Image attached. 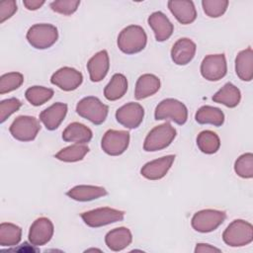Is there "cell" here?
I'll list each match as a JSON object with an SVG mask.
<instances>
[{"label": "cell", "instance_id": "obj_1", "mask_svg": "<svg viewBox=\"0 0 253 253\" xmlns=\"http://www.w3.org/2000/svg\"><path fill=\"white\" fill-rule=\"evenodd\" d=\"M147 36L144 30L137 25H129L122 30L118 36V47L126 54H134L144 49Z\"/></svg>", "mask_w": 253, "mask_h": 253}, {"label": "cell", "instance_id": "obj_2", "mask_svg": "<svg viewBox=\"0 0 253 253\" xmlns=\"http://www.w3.org/2000/svg\"><path fill=\"white\" fill-rule=\"evenodd\" d=\"M224 243L231 247H242L253 240V226L243 219H235L225 228L222 233Z\"/></svg>", "mask_w": 253, "mask_h": 253}, {"label": "cell", "instance_id": "obj_3", "mask_svg": "<svg viewBox=\"0 0 253 253\" xmlns=\"http://www.w3.org/2000/svg\"><path fill=\"white\" fill-rule=\"evenodd\" d=\"M176 137V129L170 123L166 122L153 127L146 135L143 149L148 152L162 150L168 147Z\"/></svg>", "mask_w": 253, "mask_h": 253}, {"label": "cell", "instance_id": "obj_4", "mask_svg": "<svg viewBox=\"0 0 253 253\" xmlns=\"http://www.w3.org/2000/svg\"><path fill=\"white\" fill-rule=\"evenodd\" d=\"M28 42L37 49H46L52 46L58 39V31L50 24H36L27 32Z\"/></svg>", "mask_w": 253, "mask_h": 253}, {"label": "cell", "instance_id": "obj_5", "mask_svg": "<svg viewBox=\"0 0 253 253\" xmlns=\"http://www.w3.org/2000/svg\"><path fill=\"white\" fill-rule=\"evenodd\" d=\"M109 107L94 96H88L81 99L76 105V113L90 121L94 125L103 124L108 116Z\"/></svg>", "mask_w": 253, "mask_h": 253}, {"label": "cell", "instance_id": "obj_6", "mask_svg": "<svg viewBox=\"0 0 253 253\" xmlns=\"http://www.w3.org/2000/svg\"><path fill=\"white\" fill-rule=\"evenodd\" d=\"M154 118L157 121L171 120L177 125H184L188 119L187 107L181 102L173 98L161 101L155 108Z\"/></svg>", "mask_w": 253, "mask_h": 253}, {"label": "cell", "instance_id": "obj_7", "mask_svg": "<svg viewBox=\"0 0 253 253\" xmlns=\"http://www.w3.org/2000/svg\"><path fill=\"white\" fill-rule=\"evenodd\" d=\"M226 218V213L218 210H202L197 211L191 220L192 227L202 233L211 232L215 230Z\"/></svg>", "mask_w": 253, "mask_h": 253}, {"label": "cell", "instance_id": "obj_8", "mask_svg": "<svg viewBox=\"0 0 253 253\" xmlns=\"http://www.w3.org/2000/svg\"><path fill=\"white\" fill-rule=\"evenodd\" d=\"M125 212L113 208H98L85 211L81 214V218L90 227H101L124 219Z\"/></svg>", "mask_w": 253, "mask_h": 253}, {"label": "cell", "instance_id": "obj_9", "mask_svg": "<svg viewBox=\"0 0 253 253\" xmlns=\"http://www.w3.org/2000/svg\"><path fill=\"white\" fill-rule=\"evenodd\" d=\"M41 129L40 122L31 116H19L9 127L12 136L19 141H32Z\"/></svg>", "mask_w": 253, "mask_h": 253}, {"label": "cell", "instance_id": "obj_10", "mask_svg": "<svg viewBox=\"0 0 253 253\" xmlns=\"http://www.w3.org/2000/svg\"><path fill=\"white\" fill-rule=\"evenodd\" d=\"M129 144V133L126 130H107L101 140L103 151L111 156L123 154Z\"/></svg>", "mask_w": 253, "mask_h": 253}, {"label": "cell", "instance_id": "obj_11", "mask_svg": "<svg viewBox=\"0 0 253 253\" xmlns=\"http://www.w3.org/2000/svg\"><path fill=\"white\" fill-rule=\"evenodd\" d=\"M227 65L224 54H209L201 63V74L209 81H218L226 75Z\"/></svg>", "mask_w": 253, "mask_h": 253}, {"label": "cell", "instance_id": "obj_12", "mask_svg": "<svg viewBox=\"0 0 253 253\" xmlns=\"http://www.w3.org/2000/svg\"><path fill=\"white\" fill-rule=\"evenodd\" d=\"M144 117L143 107L134 102L126 103L116 112V120L126 128H136L140 126Z\"/></svg>", "mask_w": 253, "mask_h": 253}, {"label": "cell", "instance_id": "obj_13", "mask_svg": "<svg viewBox=\"0 0 253 253\" xmlns=\"http://www.w3.org/2000/svg\"><path fill=\"white\" fill-rule=\"evenodd\" d=\"M83 81L82 73L73 67L64 66L55 71L51 77V84L63 91H73L77 89Z\"/></svg>", "mask_w": 253, "mask_h": 253}, {"label": "cell", "instance_id": "obj_14", "mask_svg": "<svg viewBox=\"0 0 253 253\" xmlns=\"http://www.w3.org/2000/svg\"><path fill=\"white\" fill-rule=\"evenodd\" d=\"M54 227L51 220L42 216L37 218L29 230V241L34 246H42L49 242L53 235Z\"/></svg>", "mask_w": 253, "mask_h": 253}, {"label": "cell", "instance_id": "obj_15", "mask_svg": "<svg viewBox=\"0 0 253 253\" xmlns=\"http://www.w3.org/2000/svg\"><path fill=\"white\" fill-rule=\"evenodd\" d=\"M175 160V155H166L145 163L140 169V174L148 180L162 179L169 169L171 168Z\"/></svg>", "mask_w": 253, "mask_h": 253}, {"label": "cell", "instance_id": "obj_16", "mask_svg": "<svg viewBox=\"0 0 253 253\" xmlns=\"http://www.w3.org/2000/svg\"><path fill=\"white\" fill-rule=\"evenodd\" d=\"M196 43L188 39H179L171 48V58L177 65H186L192 61L196 54Z\"/></svg>", "mask_w": 253, "mask_h": 253}, {"label": "cell", "instance_id": "obj_17", "mask_svg": "<svg viewBox=\"0 0 253 253\" xmlns=\"http://www.w3.org/2000/svg\"><path fill=\"white\" fill-rule=\"evenodd\" d=\"M147 22L152 29L157 42H165L172 36L174 26L164 13L160 11L153 12L148 17Z\"/></svg>", "mask_w": 253, "mask_h": 253}, {"label": "cell", "instance_id": "obj_18", "mask_svg": "<svg viewBox=\"0 0 253 253\" xmlns=\"http://www.w3.org/2000/svg\"><path fill=\"white\" fill-rule=\"evenodd\" d=\"M110 68L109 54L106 50L95 53L87 62V70L92 82H100L103 80Z\"/></svg>", "mask_w": 253, "mask_h": 253}, {"label": "cell", "instance_id": "obj_19", "mask_svg": "<svg viewBox=\"0 0 253 253\" xmlns=\"http://www.w3.org/2000/svg\"><path fill=\"white\" fill-rule=\"evenodd\" d=\"M167 5L176 20L182 25L192 24L197 18V11L193 1L170 0Z\"/></svg>", "mask_w": 253, "mask_h": 253}, {"label": "cell", "instance_id": "obj_20", "mask_svg": "<svg viewBox=\"0 0 253 253\" xmlns=\"http://www.w3.org/2000/svg\"><path fill=\"white\" fill-rule=\"evenodd\" d=\"M67 114V105L57 102L43 110L40 114V121L44 125L46 129H56Z\"/></svg>", "mask_w": 253, "mask_h": 253}, {"label": "cell", "instance_id": "obj_21", "mask_svg": "<svg viewBox=\"0 0 253 253\" xmlns=\"http://www.w3.org/2000/svg\"><path fill=\"white\" fill-rule=\"evenodd\" d=\"M160 89V79L150 73L142 74L136 81L134 89V98L142 100L154 95Z\"/></svg>", "mask_w": 253, "mask_h": 253}, {"label": "cell", "instance_id": "obj_22", "mask_svg": "<svg viewBox=\"0 0 253 253\" xmlns=\"http://www.w3.org/2000/svg\"><path fill=\"white\" fill-rule=\"evenodd\" d=\"M108 193L105 188L93 185H78L71 188L66 195L77 202H89L106 196Z\"/></svg>", "mask_w": 253, "mask_h": 253}, {"label": "cell", "instance_id": "obj_23", "mask_svg": "<svg viewBox=\"0 0 253 253\" xmlns=\"http://www.w3.org/2000/svg\"><path fill=\"white\" fill-rule=\"evenodd\" d=\"M132 241V234L126 227H117L109 231L105 236V242L112 251H121L126 248Z\"/></svg>", "mask_w": 253, "mask_h": 253}, {"label": "cell", "instance_id": "obj_24", "mask_svg": "<svg viewBox=\"0 0 253 253\" xmlns=\"http://www.w3.org/2000/svg\"><path fill=\"white\" fill-rule=\"evenodd\" d=\"M235 72L242 81H251L253 78V50L247 47L239 51L235 58Z\"/></svg>", "mask_w": 253, "mask_h": 253}, {"label": "cell", "instance_id": "obj_25", "mask_svg": "<svg viewBox=\"0 0 253 253\" xmlns=\"http://www.w3.org/2000/svg\"><path fill=\"white\" fill-rule=\"evenodd\" d=\"M92 130L83 124L74 122L69 124L62 132V139L67 142L85 144L92 139Z\"/></svg>", "mask_w": 253, "mask_h": 253}, {"label": "cell", "instance_id": "obj_26", "mask_svg": "<svg viewBox=\"0 0 253 253\" xmlns=\"http://www.w3.org/2000/svg\"><path fill=\"white\" fill-rule=\"evenodd\" d=\"M240 100H241L240 90L230 82L224 84L223 87H221L212 96L213 102L222 104L227 108H235L240 103Z\"/></svg>", "mask_w": 253, "mask_h": 253}, {"label": "cell", "instance_id": "obj_27", "mask_svg": "<svg viewBox=\"0 0 253 253\" xmlns=\"http://www.w3.org/2000/svg\"><path fill=\"white\" fill-rule=\"evenodd\" d=\"M127 91V79L124 74L116 73L104 89V96L109 101H117Z\"/></svg>", "mask_w": 253, "mask_h": 253}, {"label": "cell", "instance_id": "obj_28", "mask_svg": "<svg viewBox=\"0 0 253 253\" xmlns=\"http://www.w3.org/2000/svg\"><path fill=\"white\" fill-rule=\"evenodd\" d=\"M195 119L200 125H212L214 126H220L224 122V114L219 108L203 106L197 111Z\"/></svg>", "mask_w": 253, "mask_h": 253}, {"label": "cell", "instance_id": "obj_29", "mask_svg": "<svg viewBox=\"0 0 253 253\" xmlns=\"http://www.w3.org/2000/svg\"><path fill=\"white\" fill-rule=\"evenodd\" d=\"M22 237L20 226L11 222H2L0 224V245L10 247L17 245Z\"/></svg>", "mask_w": 253, "mask_h": 253}, {"label": "cell", "instance_id": "obj_30", "mask_svg": "<svg viewBox=\"0 0 253 253\" xmlns=\"http://www.w3.org/2000/svg\"><path fill=\"white\" fill-rule=\"evenodd\" d=\"M197 145L203 153L213 154L220 147V139L215 132L203 130L197 136Z\"/></svg>", "mask_w": 253, "mask_h": 253}, {"label": "cell", "instance_id": "obj_31", "mask_svg": "<svg viewBox=\"0 0 253 253\" xmlns=\"http://www.w3.org/2000/svg\"><path fill=\"white\" fill-rule=\"evenodd\" d=\"M89 152V147L86 144L74 143L59 150L54 156L56 159L63 162H77L82 160Z\"/></svg>", "mask_w": 253, "mask_h": 253}, {"label": "cell", "instance_id": "obj_32", "mask_svg": "<svg viewBox=\"0 0 253 253\" xmlns=\"http://www.w3.org/2000/svg\"><path fill=\"white\" fill-rule=\"evenodd\" d=\"M53 90L43 86H32L25 92V97L33 106H42L53 96Z\"/></svg>", "mask_w": 253, "mask_h": 253}, {"label": "cell", "instance_id": "obj_33", "mask_svg": "<svg viewBox=\"0 0 253 253\" xmlns=\"http://www.w3.org/2000/svg\"><path fill=\"white\" fill-rule=\"evenodd\" d=\"M24 82V76L20 72H8L0 77V94L12 92L18 89Z\"/></svg>", "mask_w": 253, "mask_h": 253}, {"label": "cell", "instance_id": "obj_34", "mask_svg": "<svg viewBox=\"0 0 253 253\" xmlns=\"http://www.w3.org/2000/svg\"><path fill=\"white\" fill-rule=\"evenodd\" d=\"M235 173L244 179L253 177V154L251 152L240 155L234 163Z\"/></svg>", "mask_w": 253, "mask_h": 253}, {"label": "cell", "instance_id": "obj_35", "mask_svg": "<svg viewBox=\"0 0 253 253\" xmlns=\"http://www.w3.org/2000/svg\"><path fill=\"white\" fill-rule=\"evenodd\" d=\"M202 6L205 14L210 18H218L222 16L227 7V0H203Z\"/></svg>", "mask_w": 253, "mask_h": 253}, {"label": "cell", "instance_id": "obj_36", "mask_svg": "<svg viewBox=\"0 0 253 253\" xmlns=\"http://www.w3.org/2000/svg\"><path fill=\"white\" fill-rule=\"evenodd\" d=\"M80 5L79 0H57L50 3V9L58 14L69 16L78 9Z\"/></svg>", "mask_w": 253, "mask_h": 253}, {"label": "cell", "instance_id": "obj_37", "mask_svg": "<svg viewBox=\"0 0 253 253\" xmlns=\"http://www.w3.org/2000/svg\"><path fill=\"white\" fill-rule=\"evenodd\" d=\"M22 103L17 98H9L0 102V122L4 123L12 114L17 112Z\"/></svg>", "mask_w": 253, "mask_h": 253}, {"label": "cell", "instance_id": "obj_38", "mask_svg": "<svg viewBox=\"0 0 253 253\" xmlns=\"http://www.w3.org/2000/svg\"><path fill=\"white\" fill-rule=\"evenodd\" d=\"M17 3L14 0H7L0 3V23H4L17 12Z\"/></svg>", "mask_w": 253, "mask_h": 253}, {"label": "cell", "instance_id": "obj_39", "mask_svg": "<svg viewBox=\"0 0 253 253\" xmlns=\"http://www.w3.org/2000/svg\"><path fill=\"white\" fill-rule=\"evenodd\" d=\"M196 253H212V252H220V249L207 243H198L195 248Z\"/></svg>", "mask_w": 253, "mask_h": 253}, {"label": "cell", "instance_id": "obj_40", "mask_svg": "<svg viewBox=\"0 0 253 253\" xmlns=\"http://www.w3.org/2000/svg\"><path fill=\"white\" fill-rule=\"evenodd\" d=\"M44 3L45 1L43 0H24L23 1L24 6L30 11H35L40 9Z\"/></svg>", "mask_w": 253, "mask_h": 253}, {"label": "cell", "instance_id": "obj_41", "mask_svg": "<svg viewBox=\"0 0 253 253\" xmlns=\"http://www.w3.org/2000/svg\"><path fill=\"white\" fill-rule=\"evenodd\" d=\"M87 252H89V251H100L99 249H94V248H91V249H88V250H86Z\"/></svg>", "mask_w": 253, "mask_h": 253}]
</instances>
